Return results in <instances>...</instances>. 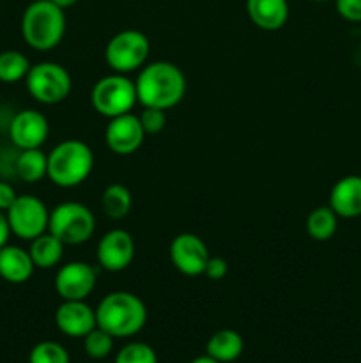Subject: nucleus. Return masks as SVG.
Wrapping results in <instances>:
<instances>
[{
  "label": "nucleus",
  "mask_w": 361,
  "mask_h": 363,
  "mask_svg": "<svg viewBox=\"0 0 361 363\" xmlns=\"http://www.w3.org/2000/svg\"><path fill=\"white\" fill-rule=\"evenodd\" d=\"M94 287L96 272L87 262H67L57 272L55 289L62 300H85Z\"/></svg>",
  "instance_id": "obj_13"
},
{
  "label": "nucleus",
  "mask_w": 361,
  "mask_h": 363,
  "mask_svg": "<svg viewBox=\"0 0 361 363\" xmlns=\"http://www.w3.org/2000/svg\"><path fill=\"white\" fill-rule=\"evenodd\" d=\"M53 4H57L59 7H62V9H67V7L74 6V4L78 2V0H52Z\"/></svg>",
  "instance_id": "obj_33"
},
{
  "label": "nucleus",
  "mask_w": 361,
  "mask_h": 363,
  "mask_svg": "<svg viewBox=\"0 0 361 363\" xmlns=\"http://www.w3.org/2000/svg\"><path fill=\"white\" fill-rule=\"evenodd\" d=\"M134 257V241L130 233L113 229L99 240L98 262L106 272H122L131 264Z\"/></svg>",
  "instance_id": "obj_14"
},
{
  "label": "nucleus",
  "mask_w": 361,
  "mask_h": 363,
  "mask_svg": "<svg viewBox=\"0 0 361 363\" xmlns=\"http://www.w3.org/2000/svg\"><path fill=\"white\" fill-rule=\"evenodd\" d=\"M57 328L67 337L81 339L98 326L96 312L84 300H64L55 312Z\"/></svg>",
  "instance_id": "obj_15"
},
{
  "label": "nucleus",
  "mask_w": 361,
  "mask_h": 363,
  "mask_svg": "<svg viewBox=\"0 0 361 363\" xmlns=\"http://www.w3.org/2000/svg\"><path fill=\"white\" fill-rule=\"evenodd\" d=\"M64 247H66V245H64L59 238L53 236L52 233H45L30 241L28 254H30L32 262H34L35 268L52 269L53 266L59 264L60 259H62Z\"/></svg>",
  "instance_id": "obj_20"
},
{
  "label": "nucleus",
  "mask_w": 361,
  "mask_h": 363,
  "mask_svg": "<svg viewBox=\"0 0 361 363\" xmlns=\"http://www.w3.org/2000/svg\"><path fill=\"white\" fill-rule=\"evenodd\" d=\"M16 197L18 195L13 184L6 183V181H0V211L6 213L13 206V202L16 201Z\"/></svg>",
  "instance_id": "obj_31"
},
{
  "label": "nucleus",
  "mask_w": 361,
  "mask_h": 363,
  "mask_svg": "<svg viewBox=\"0 0 361 363\" xmlns=\"http://www.w3.org/2000/svg\"><path fill=\"white\" fill-rule=\"evenodd\" d=\"M94 169V155L81 140H64L48 155V177L60 188H73L84 183Z\"/></svg>",
  "instance_id": "obj_4"
},
{
  "label": "nucleus",
  "mask_w": 361,
  "mask_h": 363,
  "mask_svg": "<svg viewBox=\"0 0 361 363\" xmlns=\"http://www.w3.org/2000/svg\"><path fill=\"white\" fill-rule=\"evenodd\" d=\"M310 2H329V0H310Z\"/></svg>",
  "instance_id": "obj_35"
},
{
  "label": "nucleus",
  "mask_w": 361,
  "mask_h": 363,
  "mask_svg": "<svg viewBox=\"0 0 361 363\" xmlns=\"http://www.w3.org/2000/svg\"><path fill=\"white\" fill-rule=\"evenodd\" d=\"M137 101V85L122 73L103 77L96 82L91 92V103L96 112L110 119L130 113Z\"/></svg>",
  "instance_id": "obj_6"
},
{
  "label": "nucleus",
  "mask_w": 361,
  "mask_h": 363,
  "mask_svg": "<svg viewBox=\"0 0 361 363\" xmlns=\"http://www.w3.org/2000/svg\"><path fill=\"white\" fill-rule=\"evenodd\" d=\"M9 138L20 151L23 149H39L46 142L50 126L46 117L38 110H21L11 117Z\"/></svg>",
  "instance_id": "obj_11"
},
{
  "label": "nucleus",
  "mask_w": 361,
  "mask_h": 363,
  "mask_svg": "<svg viewBox=\"0 0 361 363\" xmlns=\"http://www.w3.org/2000/svg\"><path fill=\"white\" fill-rule=\"evenodd\" d=\"M246 13L250 20L262 30H278L289 20L287 0H246Z\"/></svg>",
  "instance_id": "obj_17"
},
{
  "label": "nucleus",
  "mask_w": 361,
  "mask_h": 363,
  "mask_svg": "<svg viewBox=\"0 0 361 363\" xmlns=\"http://www.w3.org/2000/svg\"><path fill=\"white\" fill-rule=\"evenodd\" d=\"M329 208L338 218L361 216V176L350 174L336 181L329 194Z\"/></svg>",
  "instance_id": "obj_16"
},
{
  "label": "nucleus",
  "mask_w": 361,
  "mask_h": 363,
  "mask_svg": "<svg viewBox=\"0 0 361 363\" xmlns=\"http://www.w3.org/2000/svg\"><path fill=\"white\" fill-rule=\"evenodd\" d=\"M11 233L20 240L32 241L46 233L50 222V213L45 202L34 195H18L6 211Z\"/></svg>",
  "instance_id": "obj_9"
},
{
  "label": "nucleus",
  "mask_w": 361,
  "mask_h": 363,
  "mask_svg": "<svg viewBox=\"0 0 361 363\" xmlns=\"http://www.w3.org/2000/svg\"><path fill=\"white\" fill-rule=\"evenodd\" d=\"M227 273H229V264H227L225 259L209 257L207 264H205V272H204L205 277H209L211 280H222L225 279Z\"/></svg>",
  "instance_id": "obj_30"
},
{
  "label": "nucleus",
  "mask_w": 361,
  "mask_h": 363,
  "mask_svg": "<svg viewBox=\"0 0 361 363\" xmlns=\"http://www.w3.org/2000/svg\"><path fill=\"white\" fill-rule=\"evenodd\" d=\"M11 227H9V222H7V216L6 213L0 211V248L6 247L7 241H9V236H11Z\"/></svg>",
  "instance_id": "obj_32"
},
{
  "label": "nucleus",
  "mask_w": 361,
  "mask_h": 363,
  "mask_svg": "<svg viewBox=\"0 0 361 363\" xmlns=\"http://www.w3.org/2000/svg\"><path fill=\"white\" fill-rule=\"evenodd\" d=\"M190 363H219V362L214 360V358H211V357H209V354H205V357L195 358V360L190 362Z\"/></svg>",
  "instance_id": "obj_34"
},
{
  "label": "nucleus",
  "mask_w": 361,
  "mask_h": 363,
  "mask_svg": "<svg viewBox=\"0 0 361 363\" xmlns=\"http://www.w3.org/2000/svg\"><path fill=\"white\" fill-rule=\"evenodd\" d=\"M137 98L147 108L168 110L176 106L186 92V78L183 71L172 62L158 60L138 74L137 82Z\"/></svg>",
  "instance_id": "obj_1"
},
{
  "label": "nucleus",
  "mask_w": 361,
  "mask_h": 363,
  "mask_svg": "<svg viewBox=\"0 0 361 363\" xmlns=\"http://www.w3.org/2000/svg\"><path fill=\"white\" fill-rule=\"evenodd\" d=\"M140 123L142 128H144L145 135H156L165 128L166 124V113L165 110H159V108H147L144 106V112L140 113Z\"/></svg>",
  "instance_id": "obj_28"
},
{
  "label": "nucleus",
  "mask_w": 361,
  "mask_h": 363,
  "mask_svg": "<svg viewBox=\"0 0 361 363\" xmlns=\"http://www.w3.org/2000/svg\"><path fill=\"white\" fill-rule=\"evenodd\" d=\"M207 245L197 234L183 233L173 238L170 245V259L177 272L188 277L204 275L205 264L209 261Z\"/></svg>",
  "instance_id": "obj_10"
},
{
  "label": "nucleus",
  "mask_w": 361,
  "mask_h": 363,
  "mask_svg": "<svg viewBox=\"0 0 361 363\" xmlns=\"http://www.w3.org/2000/svg\"><path fill=\"white\" fill-rule=\"evenodd\" d=\"M25 82L32 98L45 105L64 101L73 85L66 67L57 62H39L30 66Z\"/></svg>",
  "instance_id": "obj_7"
},
{
  "label": "nucleus",
  "mask_w": 361,
  "mask_h": 363,
  "mask_svg": "<svg viewBox=\"0 0 361 363\" xmlns=\"http://www.w3.org/2000/svg\"><path fill=\"white\" fill-rule=\"evenodd\" d=\"M30 69L27 57L18 50L0 52V82L2 84H16L23 80Z\"/></svg>",
  "instance_id": "obj_24"
},
{
  "label": "nucleus",
  "mask_w": 361,
  "mask_h": 363,
  "mask_svg": "<svg viewBox=\"0 0 361 363\" xmlns=\"http://www.w3.org/2000/svg\"><path fill=\"white\" fill-rule=\"evenodd\" d=\"M149 50H151V45H149L147 35L142 34L140 30L130 28L110 39L105 50V59L115 73L124 74L144 66L149 57Z\"/></svg>",
  "instance_id": "obj_8"
},
{
  "label": "nucleus",
  "mask_w": 361,
  "mask_h": 363,
  "mask_svg": "<svg viewBox=\"0 0 361 363\" xmlns=\"http://www.w3.org/2000/svg\"><path fill=\"white\" fill-rule=\"evenodd\" d=\"M115 363H158V357L147 344L131 342L117 353Z\"/></svg>",
  "instance_id": "obj_27"
},
{
  "label": "nucleus",
  "mask_w": 361,
  "mask_h": 363,
  "mask_svg": "<svg viewBox=\"0 0 361 363\" xmlns=\"http://www.w3.org/2000/svg\"><path fill=\"white\" fill-rule=\"evenodd\" d=\"M84 347L88 357L94 358V360H103V358L112 353L113 337L108 332L99 328V326H96L92 332H88L84 337Z\"/></svg>",
  "instance_id": "obj_25"
},
{
  "label": "nucleus",
  "mask_w": 361,
  "mask_h": 363,
  "mask_svg": "<svg viewBox=\"0 0 361 363\" xmlns=\"http://www.w3.org/2000/svg\"><path fill=\"white\" fill-rule=\"evenodd\" d=\"M28 363H69V353L53 340H45L32 347Z\"/></svg>",
  "instance_id": "obj_26"
},
{
  "label": "nucleus",
  "mask_w": 361,
  "mask_h": 363,
  "mask_svg": "<svg viewBox=\"0 0 361 363\" xmlns=\"http://www.w3.org/2000/svg\"><path fill=\"white\" fill-rule=\"evenodd\" d=\"M207 354L219 363H230L243 354V337L234 330H219L207 340Z\"/></svg>",
  "instance_id": "obj_19"
},
{
  "label": "nucleus",
  "mask_w": 361,
  "mask_h": 363,
  "mask_svg": "<svg viewBox=\"0 0 361 363\" xmlns=\"http://www.w3.org/2000/svg\"><path fill=\"white\" fill-rule=\"evenodd\" d=\"M144 137L145 131L142 128L140 119L131 112L113 117L105 131V140L110 151L120 156L133 155L144 144Z\"/></svg>",
  "instance_id": "obj_12"
},
{
  "label": "nucleus",
  "mask_w": 361,
  "mask_h": 363,
  "mask_svg": "<svg viewBox=\"0 0 361 363\" xmlns=\"http://www.w3.org/2000/svg\"><path fill=\"white\" fill-rule=\"evenodd\" d=\"M66 14L52 0H34L21 16V35L30 48L46 52L62 41Z\"/></svg>",
  "instance_id": "obj_3"
},
{
  "label": "nucleus",
  "mask_w": 361,
  "mask_h": 363,
  "mask_svg": "<svg viewBox=\"0 0 361 363\" xmlns=\"http://www.w3.org/2000/svg\"><path fill=\"white\" fill-rule=\"evenodd\" d=\"M96 220L80 202H62L50 213L48 230L64 245H81L94 234Z\"/></svg>",
  "instance_id": "obj_5"
},
{
  "label": "nucleus",
  "mask_w": 361,
  "mask_h": 363,
  "mask_svg": "<svg viewBox=\"0 0 361 363\" xmlns=\"http://www.w3.org/2000/svg\"><path fill=\"white\" fill-rule=\"evenodd\" d=\"M103 211L106 216L112 220H120L131 211L133 206V199H131V191L127 190L124 184L113 183L106 186L103 191Z\"/></svg>",
  "instance_id": "obj_23"
},
{
  "label": "nucleus",
  "mask_w": 361,
  "mask_h": 363,
  "mask_svg": "<svg viewBox=\"0 0 361 363\" xmlns=\"http://www.w3.org/2000/svg\"><path fill=\"white\" fill-rule=\"evenodd\" d=\"M338 216L329 206H319L308 215L306 230L315 241H328L335 236Z\"/></svg>",
  "instance_id": "obj_22"
},
{
  "label": "nucleus",
  "mask_w": 361,
  "mask_h": 363,
  "mask_svg": "<svg viewBox=\"0 0 361 363\" xmlns=\"http://www.w3.org/2000/svg\"><path fill=\"white\" fill-rule=\"evenodd\" d=\"M147 321V308L144 301L126 291L110 293L99 301L96 308V323L113 339L133 337Z\"/></svg>",
  "instance_id": "obj_2"
},
{
  "label": "nucleus",
  "mask_w": 361,
  "mask_h": 363,
  "mask_svg": "<svg viewBox=\"0 0 361 363\" xmlns=\"http://www.w3.org/2000/svg\"><path fill=\"white\" fill-rule=\"evenodd\" d=\"M336 13L350 23H361V0H335Z\"/></svg>",
  "instance_id": "obj_29"
},
{
  "label": "nucleus",
  "mask_w": 361,
  "mask_h": 363,
  "mask_svg": "<svg viewBox=\"0 0 361 363\" xmlns=\"http://www.w3.org/2000/svg\"><path fill=\"white\" fill-rule=\"evenodd\" d=\"M35 266L27 250L14 245L0 248V277L9 284H25L34 273Z\"/></svg>",
  "instance_id": "obj_18"
},
{
  "label": "nucleus",
  "mask_w": 361,
  "mask_h": 363,
  "mask_svg": "<svg viewBox=\"0 0 361 363\" xmlns=\"http://www.w3.org/2000/svg\"><path fill=\"white\" fill-rule=\"evenodd\" d=\"M14 174L25 183H38L48 176V156L41 149H23L16 155Z\"/></svg>",
  "instance_id": "obj_21"
}]
</instances>
